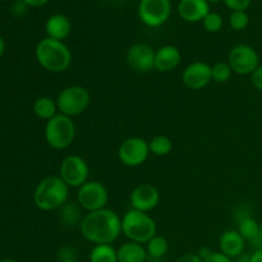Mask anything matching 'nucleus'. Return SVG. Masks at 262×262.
Wrapping results in <instances>:
<instances>
[{"instance_id":"f257e3e1","label":"nucleus","mask_w":262,"mask_h":262,"mask_svg":"<svg viewBox=\"0 0 262 262\" xmlns=\"http://www.w3.org/2000/svg\"><path fill=\"white\" fill-rule=\"evenodd\" d=\"M84 239L96 245H112L122 234V217L110 209L87 212L79 224Z\"/></svg>"},{"instance_id":"f03ea898","label":"nucleus","mask_w":262,"mask_h":262,"mask_svg":"<svg viewBox=\"0 0 262 262\" xmlns=\"http://www.w3.org/2000/svg\"><path fill=\"white\" fill-rule=\"evenodd\" d=\"M69 187L59 176L45 177L36 186L33 202L41 211L61 209L68 202Z\"/></svg>"},{"instance_id":"7ed1b4c3","label":"nucleus","mask_w":262,"mask_h":262,"mask_svg":"<svg viewBox=\"0 0 262 262\" xmlns=\"http://www.w3.org/2000/svg\"><path fill=\"white\" fill-rule=\"evenodd\" d=\"M38 64L51 73H63L71 67L72 53L64 41L45 37L36 46Z\"/></svg>"},{"instance_id":"20e7f679","label":"nucleus","mask_w":262,"mask_h":262,"mask_svg":"<svg viewBox=\"0 0 262 262\" xmlns=\"http://www.w3.org/2000/svg\"><path fill=\"white\" fill-rule=\"evenodd\" d=\"M156 222L150 214L130 209L122 217V233L130 242L146 245L156 235Z\"/></svg>"},{"instance_id":"39448f33","label":"nucleus","mask_w":262,"mask_h":262,"mask_svg":"<svg viewBox=\"0 0 262 262\" xmlns=\"http://www.w3.org/2000/svg\"><path fill=\"white\" fill-rule=\"evenodd\" d=\"M45 140L54 150H66L76 137V124L72 118L64 114H56L45 124Z\"/></svg>"},{"instance_id":"423d86ee","label":"nucleus","mask_w":262,"mask_h":262,"mask_svg":"<svg viewBox=\"0 0 262 262\" xmlns=\"http://www.w3.org/2000/svg\"><path fill=\"white\" fill-rule=\"evenodd\" d=\"M90 102H91V95L89 90L78 84L66 87L59 92L56 97L59 113L69 118L77 117L86 112L87 107L90 106Z\"/></svg>"},{"instance_id":"0eeeda50","label":"nucleus","mask_w":262,"mask_h":262,"mask_svg":"<svg viewBox=\"0 0 262 262\" xmlns=\"http://www.w3.org/2000/svg\"><path fill=\"white\" fill-rule=\"evenodd\" d=\"M228 64L233 73L247 76L252 74L260 67V55L252 46L239 43L230 49L228 54Z\"/></svg>"},{"instance_id":"6e6552de","label":"nucleus","mask_w":262,"mask_h":262,"mask_svg":"<svg viewBox=\"0 0 262 262\" xmlns=\"http://www.w3.org/2000/svg\"><path fill=\"white\" fill-rule=\"evenodd\" d=\"M59 177L69 188H79L89 182L90 166L81 156L68 155L61 161Z\"/></svg>"},{"instance_id":"1a4fd4ad","label":"nucleus","mask_w":262,"mask_h":262,"mask_svg":"<svg viewBox=\"0 0 262 262\" xmlns=\"http://www.w3.org/2000/svg\"><path fill=\"white\" fill-rule=\"evenodd\" d=\"M109 201V193L102 183L89 181L81 186L77 192V204L87 212L105 209Z\"/></svg>"},{"instance_id":"9d476101","label":"nucleus","mask_w":262,"mask_h":262,"mask_svg":"<svg viewBox=\"0 0 262 262\" xmlns=\"http://www.w3.org/2000/svg\"><path fill=\"white\" fill-rule=\"evenodd\" d=\"M171 13L170 0H141L138 17L147 27H160L169 19Z\"/></svg>"},{"instance_id":"9b49d317","label":"nucleus","mask_w":262,"mask_h":262,"mask_svg":"<svg viewBox=\"0 0 262 262\" xmlns=\"http://www.w3.org/2000/svg\"><path fill=\"white\" fill-rule=\"evenodd\" d=\"M150 155L148 142L141 137H129L120 143L118 148V159L120 163L129 168L140 166Z\"/></svg>"},{"instance_id":"f8f14e48","label":"nucleus","mask_w":262,"mask_h":262,"mask_svg":"<svg viewBox=\"0 0 262 262\" xmlns=\"http://www.w3.org/2000/svg\"><path fill=\"white\" fill-rule=\"evenodd\" d=\"M127 63L140 73L152 71L155 69V50L147 43H135L127 51Z\"/></svg>"},{"instance_id":"ddd939ff","label":"nucleus","mask_w":262,"mask_h":262,"mask_svg":"<svg viewBox=\"0 0 262 262\" xmlns=\"http://www.w3.org/2000/svg\"><path fill=\"white\" fill-rule=\"evenodd\" d=\"M184 86L189 90H202L212 81L211 66L205 61H193L184 68L182 76Z\"/></svg>"},{"instance_id":"4468645a","label":"nucleus","mask_w":262,"mask_h":262,"mask_svg":"<svg viewBox=\"0 0 262 262\" xmlns=\"http://www.w3.org/2000/svg\"><path fill=\"white\" fill-rule=\"evenodd\" d=\"M129 201L132 209L148 212L155 209L159 202H160V192L152 184H140L132 191L129 196Z\"/></svg>"},{"instance_id":"2eb2a0df","label":"nucleus","mask_w":262,"mask_h":262,"mask_svg":"<svg viewBox=\"0 0 262 262\" xmlns=\"http://www.w3.org/2000/svg\"><path fill=\"white\" fill-rule=\"evenodd\" d=\"M182 54L173 45L161 46L155 51V69L161 73H169L181 64Z\"/></svg>"},{"instance_id":"dca6fc26","label":"nucleus","mask_w":262,"mask_h":262,"mask_svg":"<svg viewBox=\"0 0 262 262\" xmlns=\"http://www.w3.org/2000/svg\"><path fill=\"white\" fill-rule=\"evenodd\" d=\"M178 13L187 22H200L210 13V5L206 0H181Z\"/></svg>"},{"instance_id":"f3484780","label":"nucleus","mask_w":262,"mask_h":262,"mask_svg":"<svg viewBox=\"0 0 262 262\" xmlns=\"http://www.w3.org/2000/svg\"><path fill=\"white\" fill-rule=\"evenodd\" d=\"M220 252L230 258H237L243 255L246 248V241L242 235L238 233V230L230 229L222 234L219 239Z\"/></svg>"},{"instance_id":"a211bd4d","label":"nucleus","mask_w":262,"mask_h":262,"mask_svg":"<svg viewBox=\"0 0 262 262\" xmlns=\"http://www.w3.org/2000/svg\"><path fill=\"white\" fill-rule=\"evenodd\" d=\"M45 31L48 37L54 40L64 41L72 31V22L67 15L54 14L49 17L45 23Z\"/></svg>"},{"instance_id":"6ab92c4d","label":"nucleus","mask_w":262,"mask_h":262,"mask_svg":"<svg viewBox=\"0 0 262 262\" xmlns=\"http://www.w3.org/2000/svg\"><path fill=\"white\" fill-rule=\"evenodd\" d=\"M118 262H145L147 251L143 245L136 242H127L117 250Z\"/></svg>"},{"instance_id":"aec40b11","label":"nucleus","mask_w":262,"mask_h":262,"mask_svg":"<svg viewBox=\"0 0 262 262\" xmlns=\"http://www.w3.org/2000/svg\"><path fill=\"white\" fill-rule=\"evenodd\" d=\"M58 105H56V100H53L51 97L42 96L38 97L33 104V113L37 118L42 120H50L59 114Z\"/></svg>"},{"instance_id":"412c9836","label":"nucleus","mask_w":262,"mask_h":262,"mask_svg":"<svg viewBox=\"0 0 262 262\" xmlns=\"http://www.w3.org/2000/svg\"><path fill=\"white\" fill-rule=\"evenodd\" d=\"M261 225L250 215H245L238 222V233L243 237L246 242H252L260 233Z\"/></svg>"},{"instance_id":"4be33fe9","label":"nucleus","mask_w":262,"mask_h":262,"mask_svg":"<svg viewBox=\"0 0 262 262\" xmlns=\"http://www.w3.org/2000/svg\"><path fill=\"white\" fill-rule=\"evenodd\" d=\"M90 262H118L117 250L112 245H96L90 253Z\"/></svg>"},{"instance_id":"5701e85b","label":"nucleus","mask_w":262,"mask_h":262,"mask_svg":"<svg viewBox=\"0 0 262 262\" xmlns=\"http://www.w3.org/2000/svg\"><path fill=\"white\" fill-rule=\"evenodd\" d=\"M148 147H150V154L155 156H163L169 155L173 150V141L168 137V136L159 135L155 136L151 141H148Z\"/></svg>"},{"instance_id":"b1692460","label":"nucleus","mask_w":262,"mask_h":262,"mask_svg":"<svg viewBox=\"0 0 262 262\" xmlns=\"http://www.w3.org/2000/svg\"><path fill=\"white\" fill-rule=\"evenodd\" d=\"M146 251H147V255L152 258H161L168 253L169 243L166 238L156 234L146 243Z\"/></svg>"},{"instance_id":"393cba45","label":"nucleus","mask_w":262,"mask_h":262,"mask_svg":"<svg viewBox=\"0 0 262 262\" xmlns=\"http://www.w3.org/2000/svg\"><path fill=\"white\" fill-rule=\"evenodd\" d=\"M81 206H77L73 202H67L63 207H61V219L67 225H79L81 224L83 216L81 215Z\"/></svg>"},{"instance_id":"a878e982","label":"nucleus","mask_w":262,"mask_h":262,"mask_svg":"<svg viewBox=\"0 0 262 262\" xmlns=\"http://www.w3.org/2000/svg\"><path fill=\"white\" fill-rule=\"evenodd\" d=\"M232 68H230L229 64L224 63V61H219L211 67L212 81L216 82V83H225L232 78Z\"/></svg>"},{"instance_id":"bb28decb","label":"nucleus","mask_w":262,"mask_h":262,"mask_svg":"<svg viewBox=\"0 0 262 262\" xmlns=\"http://www.w3.org/2000/svg\"><path fill=\"white\" fill-rule=\"evenodd\" d=\"M202 23H204V28L207 31V32L216 33L223 28V23H224V20H223V17L219 14V13L210 12L209 14L204 18Z\"/></svg>"},{"instance_id":"cd10ccee","label":"nucleus","mask_w":262,"mask_h":262,"mask_svg":"<svg viewBox=\"0 0 262 262\" xmlns=\"http://www.w3.org/2000/svg\"><path fill=\"white\" fill-rule=\"evenodd\" d=\"M250 23V17L246 13V10H239V12H232L229 15V26L234 31H243L248 27Z\"/></svg>"},{"instance_id":"c85d7f7f","label":"nucleus","mask_w":262,"mask_h":262,"mask_svg":"<svg viewBox=\"0 0 262 262\" xmlns=\"http://www.w3.org/2000/svg\"><path fill=\"white\" fill-rule=\"evenodd\" d=\"M224 3L232 12H239L250 7L251 0H224Z\"/></svg>"},{"instance_id":"c756f323","label":"nucleus","mask_w":262,"mask_h":262,"mask_svg":"<svg viewBox=\"0 0 262 262\" xmlns=\"http://www.w3.org/2000/svg\"><path fill=\"white\" fill-rule=\"evenodd\" d=\"M251 82L252 86L258 91H262V66L258 67L252 74H251Z\"/></svg>"},{"instance_id":"7c9ffc66","label":"nucleus","mask_w":262,"mask_h":262,"mask_svg":"<svg viewBox=\"0 0 262 262\" xmlns=\"http://www.w3.org/2000/svg\"><path fill=\"white\" fill-rule=\"evenodd\" d=\"M204 262H234L233 258L228 257L222 252H212L209 257H206Z\"/></svg>"},{"instance_id":"2f4dec72","label":"nucleus","mask_w":262,"mask_h":262,"mask_svg":"<svg viewBox=\"0 0 262 262\" xmlns=\"http://www.w3.org/2000/svg\"><path fill=\"white\" fill-rule=\"evenodd\" d=\"M177 262H204V260L197 253H186V255L181 256Z\"/></svg>"},{"instance_id":"473e14b6","label":"nucleus","mask_w":262,"mask_h":262,"mask_svg":"<svg viewBox=\"0 0 262 262\" xmlns=\"http://www.w3.org/2000/svg\"><path fill=\"white\" fill-rule=\"evenodd\" d=\"M23 3L30 7H42V5L48 4L49 0H23Z\"/></svg>"},{"instance_id":"72a5a7b5","label":"nucleus","mask_w":262,"mask_h":262,"mask_svg":"<svg viewBox=\"0 0 262 262\" xmlns=\"http://www.w3.org/2000/svg\"><path fill=\"white\" fill-rule=\"evenodd\" d=\"M252 246L256 248V250H262V227L260 228V233L256 237L255 241H252Z\"/></svg>"},{"instance_id":"f704fd0d","label":"nucleus","mask_w":262,"mask_h":262,"mask_svg":"<svg viewBox=\"0 0 262 262\" xmlns=\"http://www.w3.org/2000/svg\"><path fill=\"white\" fill-rule=\"evenodd\" d=\"M250 262H262V250H256L250 256Z\"/></svg>"},{"instance_id":"c9c22d12","label":"nucleus","mask_w":262,"mask_h":262,"mask_svg":"<svg viewBox=\"0 0 262 262\" xmlns=\"http://www.w3.org/2000/svg\"><path fill=\"white\" fill-rule=\"evenodd\" d=\"M211 253H212V251L210 250L209 247H204V248H201V250L199 251V253H197V255H199L200 257L202 258V260H205V258L209 257V256L211 255Z\"/></svg>"},{"instance_id":"e433bc0d","label":"nucleus","mask_w":262,"mask_h":262,"mask_svg":"<svg viewBox=\"0 0 262 262\" xmlns=\"http://www.w3.org/2000/svg\"><path fill=\"white\" fill-rule=\"evenodd\" d=\"M4 51H5V42H4V38H3L2 36H0V56H2L3 54H4Z\"/></svg>"},{"instance_id":"4c0bfd02","label":"nucleus","mask_w":262,"mask_h":262,"mask_svg":"<svg viewBox=\"0 0 262 262\" xmlns=\"http://www.w3.org/2000/svg\"><path fill=\"white\" fill-rule=\"evenodd\" d=\"M207 3H217V2H220V0H206Z\"/></svg>"},{"instance_id":"58836bf2","label":"nucleus","mask_w":262,"mask_h":262,"mask_svg":"<svg viewBox=\"0 0 262 262\" xmlns=\"http://www.w3.org/2000/svg\"><path fill=\"white\" fill-rule=\"evenodd\" d=\"M0 262H17V261H14V260H3V261H0Z\"/></svg>"},{"instance_id":"ea45409f","label":"nucleus","mask_w":262,"mask_h":262,"mask_svg":"<svg viewBox=\"0 0 262 262\" xmlns=\"http://www.w3.org/2000/svg\"><path fill=\"white\" fill-rule=\"evenodd\" d=\"M63 262H78V261H76V260H68V261H63Z\"/></svg>"},{"instance_id":"a19ab883","label":"nucleus","mask_w":262,"mask_h":262,"mask_svg":"<svg viewBox=\"0 0 262 262\" xmlns=\"http://www.w3.org/2000/svg\"><path fill=\"white\" fill-rule=\"evenodd\" d=\"M261 4H262V0H261Z\"/></svg>"}]
</instances>
